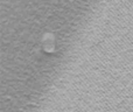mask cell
<instances>
[{
    "mask_svg": "<svg viewBox=\"0 0 133 112\" xmlns=\"http://www.w3.org/2000/svg\"><path fill=\"white\" fill-rule=\"evenodd\" d=\"M41 47L46 53L51 54L56 50V37L51 33H47L41 40Z\"/></svg>",
    "mask_w": 133,
    "mask_h": 112,
    "instance_id": "obj_1",
    "label": "cell"
},
{
    "mask_svg": "<svg viewBox=\"0 0 133 112\" xmlns=\"http://www.w3.org/2000/svg\"><path fill=\"white\" fill-rule=\"evenodd\" d=\"M130 75H131V77H133V65L131 67V71H130Z\"/></svg>",
    "mask_w": 133,
    "mask_h": 112,
    "instance_id": "obj_2",
    "label": "cell"
}]
</instances>
